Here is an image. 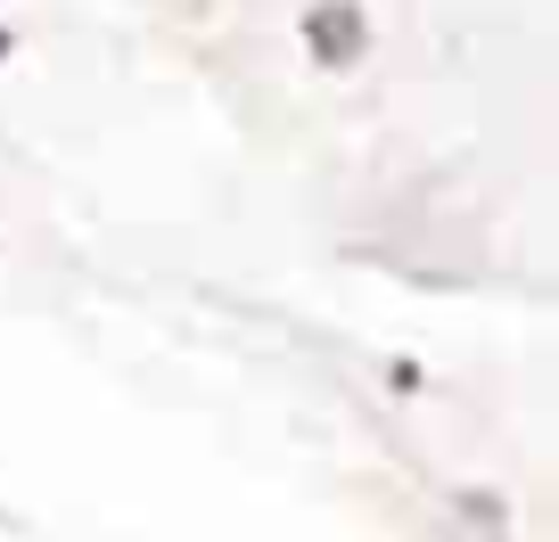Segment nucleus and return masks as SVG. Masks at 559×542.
Segmentation results:
<instances>
[{"label": "nucleus", "instance_id": "nucleus-1", "mask_svg": "<svg viewBox=\"0 0 559 542\" xmlns=\"http://www.w3.org/2000/svg\"><path fill=\"white\" fill-rule=\"evenodd\" d=\"M313 41H321V58H346L354 41H362V25H354V9H321V17H313Z\"/></svg>", "mask_w": 559, "mask_h": 542}, {"label": "nucleus", "instance_id": "nucleus-2", "mask_svg": "<svg viewBox=\"0 0 559 542\" xmlns=\"http://www.w3.org/2000/svg\"><path fill=\"white\" fill-rule=\"evenodd\" d=\"M0 50H9V34H0Z\"/></svg>", "mask_w": 559, "mask_h": 542}]
</instances>
